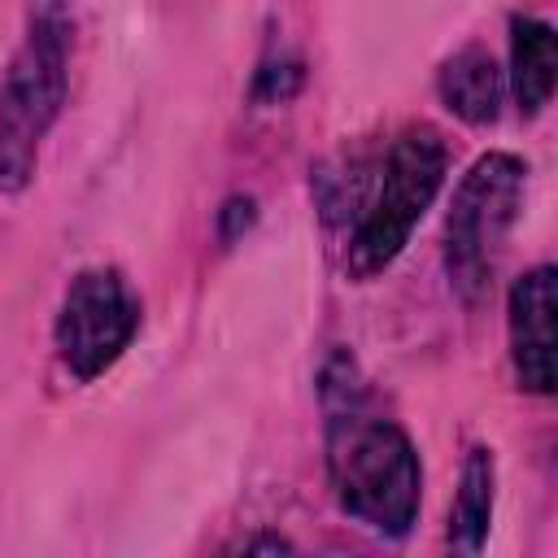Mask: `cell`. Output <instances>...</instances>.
Here are the masks:
<instances>
[{
  "label": "cell",
  "mask_w": 558,
  "mask_h": 558,
  "mask_svg": "<svg viewBox=\"0 0 558 558\" xmlns=\"http://www.w3.org/2000/svg\"><path fill=\"white\" fill-rule=\"evenodd\" d=\"M327 480L349 519L401 541L423 506V462L414 440L353 397L327 410Z\"/></svg>",
  "instance_id": "cell-1"
},
{
  "label": "cell",
  "mask_w": 558,
  "mask_h": 558,
  "mask_svg": "<svg viewBox=\"0 0 558 558\" xmlns=\"http://www.w3.org/2000/svg\"><path fill=\"white\" fill-rule=\"evenodd\" d=\"M70 0H31L26 35L0 78V192L35 179L39 148L61 118L70 87Z\"/></svg>",
  "instance_id": "cell-2"
},
{
  "label": "cell",
  "mask_w": 558,
  "mask_h": 558,
  "mask_svg": "<svg viewBox=\"0 0 558 558\" xmlns=\"http://www.w3.org/2000/svg\"><path fill=\"white\" fill-rule=\"evenodd\" d=\"M449 170V148L440 140L436 126H405L379 166V183L349 235V253H344V270L353 279H375L379 270H388L401 248L410 244L414 227L423 222L427 205L436 201L440 183Z\"/></svg>",
  "instance_id": "cell-3"
},
{
  "label": "cell",
  "mask_w": 558,
  "mask_h": 558,
  "mask_svg": "<svg viewBox=\"0 0 558 558\" xmlns=\"http://www.w3.org/2000/svg\"><path fill=\"white\" fill-rule=\"evenodd\" d=\"M523 187L527 166L514 153H484L453 187L445 218V266L466 301H480L493 288L497 257L523 209Z\"/></svg>",
  "instance_id": "cell-4"
},
{
  "label": "cell",
  "mask_w": 558,
  "mask_h": 558,
  "mask_svg": "<svg viewBox=\"0 0 558 558\" xmlns=\"http://www.w3.org/2000/svg\"><path fill=\"white\" fill-rule=\"evenodd\" d=\"M135 331H140V301L113 266H92L70 279L52 323V340L61 366L78 384L105 375L126 353Z\"/></svg>",
  "instance_id": "cell-5"
},
{
  "label": "cell",
  "mask_w": 558,
  "mask_h": 558,
  "mask_svg": "<svg viewBox=\"0 0 558 558\" xmlns=\"http://www.w3.org/2000/svg\"><path fill=\"white\" fill-rule=\"evenodd\" d=\"M554 266L541 262L510 283L506 301V331H510V366L523 392L549 397L554 392Z\"/></svg>",
  "instance_id": "cell-6"
},
{
  "label": "cell",
  "mask_w": 558,
  "mask_h": 558,
  "mask_svg": "<svg viewBox=\"0 0 558 558\" xmlns=\"http://www.w3.org/2000/svg\"><path fill=\"white\" fill-rule=\"evenodd\" d=\"M436 92H440L449 113H458L471 126H488L501 113L506 74H501V65L488 48L466 44L453 57H445V65L436 70Z\"/></svg>",
  "instance_id": "cell-7"
},
{
  "label": "cell",
  "mask_w": 558,
  "mask_h": 558,
  "mask_svg": "<svg viewBox=\"0 0 558 558\" xmlns=\"http://www.w3.org/2000/svg\"><path fill=\"white\" fill-rule=\"evenodd\" d=\"M554 74H558L554 26L541 17H514L510 22V96L523 118H536L549 105Z\"/></svg>",
  "instance_id": "cell-8"
},
{
  "label": "cell",
  "mask_w": 558,
  "mask_h": 558,
  "mask_svg": "<svg viewBox=\"0 0 558 558\" xmlns=\"http://www.w3.org/2000/svg\"><path fill=\"white\" fill-rule=\"evenodd\" d=\"M493 488H497L493 453L484 445H475L462 462L458 497H453V510H449V545L458 554H480L484 549L488 523H493Z\"/></svg>",
  "instance_id": "cell-9"
}]
</instances>
